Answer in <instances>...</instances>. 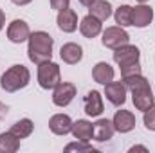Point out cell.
Listing matches in <instances>:
<instances>
[{
  "label": "cell",
  "mask_w": 155,
  "mask_h": 153,
  "mask_svg": "<svg viewBox=\"0 0 155 153\" xmlns=\"http://www.w3.org/2000/svg\"><path fill=\"white\" fill-rule=\"evenodd\" d=\"M31 36V31H29V25L24 22V20H13L7 27V38L13 43H24L25 40H29Z\"/></svg>",
  "instance_id": "obj_9"
},
{
  "label": "cell",
  "mask_w": 155,
  "mask_h": 153,
  "mask_svg": "<svg viewBox=\"0 0 155 153\" xmlns=\"http://www.w3.org/2000/svg\"><path fill=\"white\" fill-rule=\"evenodd\" d=\"M153 20V9L150 5H135L132 7V25L143 29V27H148Z\"/></svg>",
  "instance_id": "obj_10"
},
{
  "label": "cell",
  "mask_w": 155,
  "mask_h": 153,
  "mask_svg": "<svg viewBox=\"0 0 155 153\" xmlns=\"http://www.w3.org/2000/svg\"><path fill=\"white\" fill-rule=\"evenodd\" d=\"M33 130H35V124H33V121L31 119H20V121H16L13 126H11V133H15L18 139H25V137H29L31 133H33Z\"/></svg>",
  "instance_id": "obj_22"
},
{
  "label": "cell",
  "mask_w": 155,
  "mask_h": 153,
  "mask_svg": "<svg viewBox=\"0 0 155 153\" xmlns=\"http://www.w3.org/2000/svg\"><path fill=\"white\" fill-rule=\"evenodd\" d=\"M60 56H61V60L65 61V63H69V65H76L81 61V58H83V49L78 45V43H65L63 47H61V50H60Z\"/></svg>",
  "instance_id": "obj_17"
},
{
  "label": "cell",
  "mask_w": 155,
  "mask_h": 153,
  "mask_svg": "<svg viewBox=\"0 0 155 153\" xmlns=\"http://www.w3.org/2000/svg\"><path fill=\"white\" fill-rule=\"evenodd\" d=\"M61 81L60 74V65L52 61H45L38 65V85L45 90H52L58 83Z\"/></svg>",
  "instance_id": "obj_3"
},
{
  "label": "cell",
  "mask_w": 155,
  "mask_h": 153,
  "mask_svg": "<svg viewBox=\"0 0 155 153\" xmlns=\"http://www.w3.org/2000/svg\"><path fill=\"white\" fill-rule=\"evenodd\" d=\"M65 151H96L88 142H83V141H78V142H71L65 146Z\"/></svg>",
  "instance_id": "obj_25"
},
{
  "label": "cell",
  "mask_w": 155,
  "mask_h": 153,
  "mask_svg": "<svg viewBox=\"0 0 155 153\" xmlns=\"http://www.w3.org/2000/svg\"><path fill=\"white\" fill-rule=\"evenodd\" d=\"M88 15H92V16H96L97 20L105 22V20H108L110 15H112V5H110V2H107V0H94V2L88 5Z\"/></svg>",
  "instance_id": "obj_20"
},
{
  "label": "cell",
  "mask_w": 155,
  "mask_h": 153,
  "mask_svg": "<svg viewBox=\"0 0 155 153\" xmlns=\"http://www.w3.org/2000/svg\"><path fill=\"white\" fill-rule=\"evenodd\" d=\"M20 148V139L11 133V132H4L0 133V151L2 153H15Z\"/></svg>",
  "instance_id": "obj_21"
},
{
  "label": "cell",
  "mask_w": 155,
  "mask_h": 153,
  "mask_svg": "<svg viewBox=\"0 0 155 153\" xmlns=\"http://www.w3.org/2000/svg\"><path fill=\"white\" fill-rule=\"evenodd\" d=\"M137 2H141V4H144V2H146V0H137Z\"/></svg>",
  "instance_id": "obj_33"
},
{
  "label": "cell",
  "mask_w": 155,
  "mask_h": 153,
  "mask_svg": "<svg viewBox=\"0 0 155 153\" xmlns=\"http://www.w3.org/2000/svg\"><path fill=\"white\" fill-rule=\"evenodd\" d=\"M128 33L121 27V25H114V27H107L105 31H103V45L105 47H108V49H117V47H121V45H126L128 43Z\"/></svg>",
  "instance_id": "obj_4"
},
{
  "label": "cell",
  "mask_w": 155,
  "mask_h": 153,
  "mask_svg": "<svg viewBox=\"0 0 155 153\" xmlns=\"http://www.w3.org/2000/svg\"><path fill=\"white\" fill-rule=\"evenodd\" d=\"M135 74H141V65L139 61H134V63H128V65H123L121 67V76L123 79L130 76H135Z\"/></svg>",
  "instance_id": "obj_24"
},
{
  "label": "cell",
  "mask_w": 155,
  "mask_h": 153,
  "mask_svg": "<svg viewBox=\"0 0 155 153\" xmlns=\"http://www.w3.org/2000/svg\"><path fill=\"white\" fill-rule=\"evenodd\" d=\"M130 92H132V99H134V105H135L137 110L146 112V110L153 105V94H152L150 83H146V85H143V86H137V88H134V90H130Z\"/></svg>",
  "instance_id": "obj_6"
},
{
  "label": "cell",
  "mask_w": 155,
  "mask_h": 153,
  "mask_svg": "<svg viewBox=\"0 0 155 153\" xmlns=\"http://www.w3.org/2000/svg\"><path fill=\"white\" fill-rule=\"evenodd\" d=\"M13 4H16V5H27V4H31L33 0H11Z\"/></svg>",
  "instance_id": "obj_28"
},
{
  "label": "cell",
  "mask_w": 155,
  "mask_h": 153,
  "mask_svg": "<svg viewBox=\"0 0 155 153\" xmlns=\"http://www.w3.org/2000/svg\"><path fill=\"white\" fill-rule=\"evenodd\" d=\"M144 126L148 130L155 132V105H152L146 112H144Z\"/></svg>",
  "instance_id": "obj_26"
},
{
  "label": "cell",
  "mask_w": 155,
  "mask_h": 153,
  "mask_svg": "<svg viewBox=\"0 0 155 153\" xmlns=\"http://www.w3.org/2000/svg\"><path fill=\"white\" fill-rule=\"evenodd\" d=\"M4 24H5V15H4V11L0 9V31H2V27H4Z\"/></svg>",
  "instance_id": "obj_30"
},
{
  "label": "cell",
  "mask_w": 155,
  "mask_h": 153,
  "mask_svg": "<svg viewBox=\"0 0 155 153\" xmlns=\"http://www.w3.org/2000/svg\"><path fill=\"white\" fill-rule=\"evenodd\" d=\"M105 96L116 106L124 105V101H126V85L121 83V81H110V83H107L105 85Z\"/></svg>",
  "instance_id": "obj_8"
},
{
  "label": "cell",
  "mask_w": 155,
  "mask_h": 153,
  "mask_svg": "<svg viewBox=\"0 0 155 153\" xmlns=\"http://www.w3.org/2000/svg\"><path fill=\"white\" fill-rule=\"evenodd\" d=\"M29 45H27V56L29 60L40 65V63H45V61H51L52 58V45H54V40L49 33L45 31H36L29 36Z\"/></svg>",
  "instance_id": "obj_1"
},
{
  "label": "cell",
  "mask_w": 155,
  "mask_h": 153,
  "mask_svg": "<svg viewBox=\"0 0 155 153\" xmlns=\"http://www.w3.org/2000/svg\"><path fill=\"white\" fill-rule=\"evenodd\" d=\"M58 27L63 33H74L78 29V15L74 9H61L58 11Z\"/></svg>",
  "instance_id": "obj_14"
},
{
  "label": "cell",
  "mask_w": 155,
  "mask_h": 153,
  "mask_svg": "<svg viewBox=\"0 0 155 153\" xmlns=\"http://www.w3.org/2000/svg\"><path fill=\"white\" fill-rule=\"evenodd\" d=\"M101 29H103L101 20H97V18L92 16V15L85 16V18L81 20V24H79V31H81V34H83L85 38H96V36L101 33Z\"/></svg>",
  "instance_id": "obj_16"
},
{
  "label": "cell",
  "mask_w": 155,
  "mask_h": 153,
  "mask_svg": "<svg viewBox=\"0 0 155 153\" xmlns=\"http://www.w3.org/2000/svg\"><path fill=\"white\" fill-rule=\"evenodd\" d=\"M139 56H141V52H139V49L135 45H128L126 43V45H121V47L114 49V61L119 67L134 63V61H139Z\"/></svg>",
  "instance_id": "obj_7"
},
{
  "label": "cell",
  "mask_w": 155,
  "mask_h": 153,
  "mask_svg": "<svg viewBox=\"0 0 155 153\" xmlns=\"http://www.w3.org/2000/svg\"><path fill=\"white\" fill-rule=\"evenodd\" d=\"M31 81V74L27 70V67L24 65H13L9 67L2 77H0V86L5 92H16L20 88H25Z\"/></svg>",
  "instance_id": "obj_2"
},
{
  "label": "cell",
  "mask_w": 155,
  "mask_h": 153,
  "mask_svg": "<svg viewBox=\"0 0 155 153\" xmlns=\"http://www.w3.org/2000/svg\"><path fill=\"white\" fill-rule=\"evenodd\" d=\"M72 135L78 141H83V142H88L92 139V132H94V124L85 121V119H78L76 122H72Z\"/></svg>",
  "instance_id": "obj_18"
},
{
  "label": "cell",
  "mask_w": 155,
  "mask_h": 153,
  "mask_svg": "<svg viewBox=\"0 0 155 153\" xmlns=\"http://www.w3.org/2000/svg\"><path fill=\"white\" fill-rule=\"evenodd\" d=\"M83 106H85V112L87 115H90V117H97V115L103 114V97H101V94L97 92V90H90L87 96H85V99H83Z\"/></svg>",
  "instance_id": "obj_12"
},
{
  "label": "cell",
  "mask_w": 155,
  "mask_h": 153,
  "mask_svg": "<svg viewBox=\"0 0 155 153\" xmlns=\"http://www.w3.org/2000/svg\"><path fill=\"white\" fill-rule=\"evenodd\" d=\"M114 69L107 63V61H99L94 69H92V77L96 83H101V85H107L110 81H114Z\"/></svg>",
  "instance_id": "obj_19"
},
{
  "label": "cell",
  "mask_w": 155,
  "mask_h": 153,
  "mask_svg": "<svg viewBox=\"0 0 155 153\" xmlns=\"http://www.w3.org/2000/svg\"><path fill=\"white\" fill-rule=\"evenodd\" d=\"M5 114V106H4V105H2V103H0V117H2V115Z\"/></svg>",
  "instance_id": "obj_32"
},
{
  "label": "cell",
  "mask_w": 155,
  "mask_h": 153,
  "mask_svg": "<svg viewBox=\"0 0 155 153\" xmlns=\"http://www.w3.org/2000/svg\"><path fill=\"white\" fill-rule=\"evenodd\" d=\"M112 124L116 128V132L119 133H128L135 128V115L128 110H117L114 119H112Z\"/></svg>",
  "instance_id": "obj_11"
},
{
  "label": "cell",
  "mask_w": 155,
  "mask_h": 153,
  "mask_svg": "<svg viewBox=\"0 0 155 153\" xmlns=\"http://www.w3.org/2000/svg\"><path fill=\"white\" fill-rule=\"evenodd\" d=\"M114 18H116V24L121 25V27L132 25V7H130V5H119L116 9Z\"/></svg>",
  "instance_id": "obj_23"
},
{
  "label": "cell",
  "mask_w": 155,
  "mask_h": 153,
  "mask_svg": "<svg viewBox=\"0 0 155 153\" xmlns=\"http://www.w3.org/2000/svg\"><path fill=\"white\" fill-rule=\"evenodd\" d=\"M92 2H94V0H79V4H81V5H87V7H88Z\"/></svg>",
  "instance_id": "obj_31"
},
{
  "label": "cell",
  "mask_w": 155,
  "mask_h": 153,
  "mask_svg": "<svg viewBox=\"0 0 155 153\" xmlns=\"http://www.w3.org/2000/svg\"><path fill=\"white\" fill-rule=\"evenodd\" d=\"M71 4V0H51V7L56 9V11H61V9H67Z\"/></svg>",
  "instance_id": "obj_27"
},
{
  "label": "cell",
  "mask_w": 155,
  "mask_h": 153,
  "mask_svg": "<svg viewBox=\"0 0 155 153\" xmlns=\"http://www.w3.org/2000/svg\"><path fill=\"white\" fill-rule=\"evenodd\" d=\"M49 128L56 135H67L72 130V119L67 114H56L49 119Z\"/></svg>",
  "instance_id": "obj_13"
},
{
  "label": "cell",
  "mask_w": 155,
  "mask_h": 153,
  "mask_svg": "<svg viewBox=\"0 0 155 153\" xmlns=\"http://www.w3.org/2000/svg\"><path fill=\"white\" fill-rule=\"evenodd\" d=\"M114 132H116V128H114L112 121H108V119H99L97 122H94L92 137H94L97 142H105V141H110V139H112Z\"/></svg>",
  "instance_id": "obj_15"
},
{
  "label": "cell",
  "mask_w": 155,
  "mask_h": 153,
  "mask_svg": "<svg viewBox=\"0 0 155 153\" xmlns=\"http://www.w3.org/2000/svg\"><path fill=\"white\" fill-rule=\"evenodd\" d=\"M134 151H148V148H144V146H134V148H130V153Z\"/></svg>",
  "instance_id": "obj_29"
},
{
  "label": "cell",
  "mask_w": 155,
  "mask_h": 153,
  "mask_svg": "<svg viewBox=\"0 0 155 153\" xmlns=\"http://www.w3.org/2000/svg\"><path fill=\"white\" fill-rule=\"evenodd\" d=\"M54 92H52V103L56 105V106H67L72 99H74V96H76V86L72 85V83H63V81H60L54 88H52Z\"/></svg>",
  "instance_id": "obj_5"
}]
</instances>
